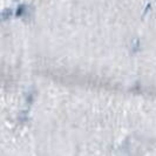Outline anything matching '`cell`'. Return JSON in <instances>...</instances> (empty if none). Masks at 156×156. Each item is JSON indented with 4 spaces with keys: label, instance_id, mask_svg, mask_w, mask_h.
Masks as SVG:
<instances>
[{
    "label": "cell",
    "instance_id": "cell-3",
    "mask_svg": "<svg viewBox=\"0 0 156 156\" xmlns=\"http://www.w3.org/2000/svg\"><path fill=\"white\" fill-rule=\"evenodd\" d=\"M33 100H34V93L30 92V93L27 94V96H26V101L28 102V103H32Z\"/></svg>",
    "mask_w": 156,
    "mask_h": 156
},
{
    "label": "cell",
    "instance_id": "cell-1",
    "mask_svg": "<svg viewBox=\"0 0 156 156\" xmlns=\"http://www.w3.org/2000/svg\"><path fill=\"white\" fill-rule=\"evenodd\" d=\"M26 9H27V6H26V5H23V4L19 5V6H18V8H16V18H20V16H23V14L26 13Z\"/></svg>",
    "mask_w": 156,
    "mask_h": 156
},
{
    "label": "cell",
    "instance_id": "cell-4",
    "mask_svg": "<svg viewBox=\"0 0 156 156\" xmlns=\"http://www.w3.org/2000/svg\"><path fill=\"white\" fill-rule=\"evenodd\" d=\"M27 119H28V117H27V113H26V112H23V113L19 115V120H20L21 122H26Z\"/></svg>",
    "mask_w": 156,
    "mask_h": 156
},
{
    "label": "cell",
    "instance_id": "cell-2",
    "mask_svg": "<svg viewBox=\"0 0 156 156\" xmlns=\"http://www.w3.org/2000/svg\"><path fill=\"white\" fill-rule=\"evenodd\" d=\"M11 16H12V9H11V8H6V9L2 11V13H1V20L5 21V20L9 19Z\"/></svg>",
    "mask_w": 156,
    "mask_h": 156
},
{
    "label": "cell",
    "instance_id": "cell-6",
    "mask_svg": "<svg viewBox=\"0 0 156 156\" xmlns=\"http://www.w3.org/2000/svg\"><path fill=\"white\" fill-rule=\"evenodd\" d=\"M149 9H150V4H149V5H147V7H146V11H144V13H143V16H146V14L148 13Z\"/></svg>",
    "mask_w": 156,
    "mask_h": 156
},
{
    "label": "cell",
    "instance_id": "cell-5",
    "mask_svg": "<svg viewBox=\"0 0 156 156\" xmlns=\"http://www.w3.org/2000/svg\"><path fill=\"white\" fill-rule=\"evenodd\" d=\"M137 49H139V41L136 40V41H135V45H134V48H133V53H135Z\"/></svg>",
    "mask_w": 156,
    "mask_h": 156
}]
</instances>
